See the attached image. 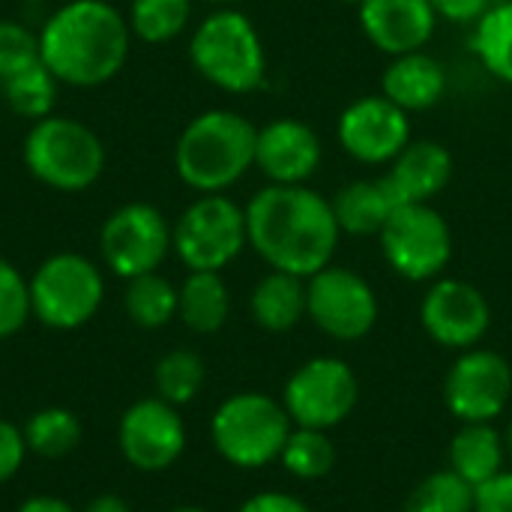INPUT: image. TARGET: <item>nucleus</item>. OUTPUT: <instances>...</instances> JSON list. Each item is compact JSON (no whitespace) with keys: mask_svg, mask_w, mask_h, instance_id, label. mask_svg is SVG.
Returning a JSON list of instances; mask_svg holds the SVG:
<instances>
[{"mask_svg":"<svg viewBox=\"0 0 512 512\" xmlns=\"http://www.w3.org/2000/svg\"><path fill=\"white\" fill-rule=\"evenodd\" d=\"M120 453L123 459L144 471L159 474L168 471L186 450V423L177 411V405L153 396L141 399L126 408L117 429Z\"/></svg>","mask_w":512,"mask_h":512,"instance_id":"obj_15","label":"nucleus"},{"mask_svg":"<svg viewBox=\"0 0 512 512\" xmlns=\"http://www.w3.org/2000/svg\"><path fill=\"white\" fill-rule=\"evenodd\" d=\"M504 438H507V453L512 456V423H510V429H507V435H504Z\"/></svg>","mask_w":512,"mask_h":512,"instance_id":"obj_42","label":"nucleus"},{"mask_svg":"<svg viewBox=\"0 0 512 512\" xmlns=\"http://www.w3.org/2000/svg\"><path fill=\"white\" fill-rule=\"evenodd\" d=\"M291 429L294 423L285 405L255 390L228 396L210 420L216 453L243 471H258L279 462Z\"/></svg>","mask_w":512,"mask_h":512,"instance_id":"obj_5","label":"nucleus"},{"mask_svg":"<svg viewBox=\"0 0 512 512\" xmlns=\"http://www.w3.org/2000/svg\"><path fill=\"white\" fill-rule=\"evenodd\" d=\"M360 399L354 369L339 357H312L291 372L282 390V405L294 426L336 429L345 423Z\"/></svg>","mask_w":512,"mask_h":512,"instance_id":"obj_10","label":"nucleus"},{"mask_svg":"<svg viewBox=\"0 0 512 512\" xmlns=\"http://www.w3.org/2000/svg\"><path fill=\"white\" fill-rule=\"evenodd\" d=\"M384 261L408 282H435L453 258V231L432 204H402L378 234Z\"/></svg>","mask_w":512,"mask_h":512,"instance_id":"obj_9","label":"nucleus"},{"mask_svg":"<svg viewBox=\"0 0 512 512\" xmlns=\"http://www.w3.org/2000/svg\"><path fill=\"white\" fill-rule=\"evenodd\" d=\"M21 156L27 171L57 192H84L105 171V147L99 135L81 120L57 114L30 126Z\"/></svg>","mask_w":512,"mask_h":512,"instance_id":"obj_6","label":"nucleus"},{"mask_svg":"<svg viewBox=\"0 0 512 512\" xmlns=\"http://www.w3.org/2000/svg\"><path fill=\"white\" fill-rule=\"evenodd\" d=\"M474 512H512V471L474 489Z\"/></svg>","mask_w":512,"mask_h":512,"instance_id":"obj_36","label":"nucleus"},{"mask_svg":"<svg viewBox=\"0 0 512 512\" xmlns=\"http://www.w3.org/2000/svg\"><path fill=\"white\" fill-rule=\"evenodd\" d=\"M381 93L402 111H429L447 93V69L426 51H408L387 63Z\"/></svg>","mask_w":512,"mask_h":512,"instance_id":"obj_20","label":"nucleus"},{"mask_svg":"<svg viewBox=\"0 0 512 512\" xmlns=\"http://www.w3.org/2000/svg\"><path fill=\"white\" fill-rule=\"evenodd\" d=\"M426 336L450 351L477 348L492 327V306L486 294L465 279H435L420 303Z\"/></svg>","mask_w":512,"mask_h":512,"instance_id":"obj_14","label":"nucleus"},{"mask_svg":"<svg viewBox=\"0 0 512 512\" xmlns=\"http://www.w3.org/2000/svg\"><path fill=\"white\" fill-rule=\"evenodd\" d=\"M99 249L105 264L123 279L156 273L171 252V225L153 204L132 201L105 219Z\"/></svg>","mask_w":512,"mask_h":512,"instance_id":"obj_12","label":"nucleus"},{"mask_svg":"<svg viewBox=\"0 0 512 512\" xmlns=\"http://www.w3.org/2000/svg\"><path fill=\"white\" fill-rule=\"evenodd\" d=\"M255 138L258 126L243 114L228 108L204 111L186 123L174 144L177 177L201 195L225 192L255 165Z\"/></svg>","mask_w":512,"mask_h":512,"instance_id":"obj_3","label":"nucleus"},{"mask_svg":"<svg viewBox=\"0 0 512 512\" xmlns=\"http://www.w3.org/2000/svg\"><path fill=\"white\" fill-rule=\"evenodd\" d=\"M330 204H333L339 231L351 234V237H369V234L378 237L381 228L387 225V219L393 216V210L402 207L393 186L387 183V177L354 180V183L342 186Z\"/></svg>","mask_w":512,"mask_h":512,"instance_id":"obj_21","label":"nucleus"},{"mask_svg":"<svg viewBox=\"0 0 512 512\" xmlns=\"http://www.w3.org/2000/svg\"><path fill=\"white\" fill-rule=\"evenodd\" d=\"M255 324L267 333H288L306 318V279L282 270H270L249 297Z\"/></svg>","mask_w":512,"mask_h":512,"instance_id":"obj_23","label":"nucleus"},{"mask_svg":"<svg viewBox=\"0 0 512 512\" xmlns=\"http://www.w3.org/2000/svg\"><path fill=\"white\" fill-rule=\"evenodd\" d=\"M450 471L471 489L498 477L507 462V438L492 423H462L450 441Z\"/></svg>","mask_w":512,"mask_h":512,"instance_id":"obj_22","label":"nucleus"},{"mask_svg":"<svg viewBox=\"0 0 512 512\" xmlns=\"http://www.w3.org/2000/svg\"><path fill=\"white\" fill-rule=\"evenodd\" d=\"M189 60L204 81L225 93H252L267 78V51L249 15L222 6L207 15L189 42Z\"/></svg>","mask_w":512,"mask_h":512,"instance_id":"obj_4","label":"nucleus"},{"mask_svg":"<svg viewBox=\"0 0 512 512\" xmlns=\"http://www.w3.org/2000/svg\"><path fill=\"white\" fill-rule=\"evenodd\" d=\"M402 512H474V489L444 468L411 489Z\"/></svg>","mask_w":512,"mask_h":512,"instance_id":"obj_32","label":"nucleus"},{"mask_svg":"<svg viewBox=\"0 0 512 512\" xmlns=\"http://www.w3.org/2000/svg\"><path fill=\"white\" fill-rule=\"evenodd\" d=\"M246 243V210L222 192L195 198L171 228V249L189 273H222L246 249Z\"/></svg>","mask_w":512,"mask_h":512,"instance_id":"obj_8","label":"nucleus"},{"mask_svg":"<svg viewBox=\"0 0 512 512\" xmlns=\"http://www.w3.org/2000/svg\"><path fill=\"white\" fill-rule=\"evenodd\" d=\"M237 512H312V507L288 492H258L246 498Z\"/></svg>","mask_w":512,"mask_h":512,"instance_id":"obj_37","label":"nucleus"},{"mask_svg":"<svg viewBox=\"0 0 512 512\" xmlns=\"http://www.w3.org/2000/svg\"><path fill=\"white\" fill-rule=\"evenodd\" d=\"M231 315V294L222 273L192 270L177 288V318L198 336H213Z\"/></svg>","mask_w":512,"mask_h":512,"instance_id":"obj_24","label":"nucleus"},{"mask_svg":"<svg viewBox=\"0 0 512 512\" xmlns=\"http://www.w3.org/2000/svg\"><path fill=\"white\" fill-rule=\"evenodd\" d=\"M339 3H351V6H360L363 0H339Z\"/></svg>","mask_w":512,"mask_h":512,"instance_id":"obj_44","label":"nucleus"},{"mask_svg":"<svg viewBox=\"0 0 512 512\" xmlns=\"http://www.w3.org/2000/svg\"><path fill=\"white\" fill-rule=\"evenodd\" d=\"M324 159V147L318 132L294 117L270 120L258 129L255 138V168L270 183L279 186H303Z\"/></svg>","mask_w":512,"mask_h":512,"instance_id":"obj_17","label":"nucleus"},{"mask_svg":"<svg viewBox=\"0 0 512 512\" xmlns=\"http://www.w3.org/2000/svg\"><path fill=\"white\" fill-rule=\"evenodd\" d=\"M30 315V279L0 258V339L15 336Z\"/></svg>","mask_w":512,"mask_h":512,"instance_id":"obj_33","label":"nucleus"},{"mask_svg":"<svg viewBox=\"0 0 512 512\" xmlns=\"http://www.w3.org/2000/svg\"><path fill=\"white\" fill-rule=\"evenodd\" d=\"M429 3L438 12V18L453 24H477L492 6L489 0H429Z\"/></svg>","mask_w":512,"mask_h":512,"instance_id":"obj_38","label":"nucleus"},{"mask_svg":"<svg viewBox=\"0 0 512 512\" xmlns=\"http://www.w3.org/2000/svg\"><path fill=\"white\" fill-rule=\"evenodd\" d=\"M192 0H132L129 6V30L150 42H171L189 24Z\"/></svg>","mask_w":512,"mask_h":512,"instance_id":"obj_31","label":"nucleus"},{"mask_svg":"<svg viewBox=\"0 0 512 512\" xmlns=\"http://www.w3.org/2000/svg\"><path fill=\"white\" fill-rule=\"evenodd\" d=\"M204 378H207V369H204V360L189 351V348H177V351H168L159 363H156V372H153V384H156V396L171 402V405H189L201 387H204Z\"/></svg>","mask_w":512,"mask_h":512,"instance_id":"obj_30","label":"nucleus"},{"mask_svg":"<svg viewBox=\"0 0 512 512\" xmlns=\"http://www.w3.org/2000/svg\"><path fill=\"white\" fill-rule=\"evenodd\" d=\"M129 36V21L108 0H69L45 21L39 54L60 84L96 87L123 69Z\"/></svg>","mask_w":512,"mask_h":512,"instance_id":"obj_2","label":"nucleus"},{"mask_svg":"<svg viewBox=\"0 0 512 512\" xmlns=\"http://www.w3.org/2000/svg\"><path fill=\"white\" fill-rule=\"evenodd\" d=\"M84 512H132L129 510V504L123 501V498H117V495H99V498H93Z\"/></svg>","mask_w":512,"mask_h":512,"instance_id":"obj_40","label":"nucleus"},{"mask_svg":"<svg viewBox=\"0 0 512 512\" xmlns=\"http://www.w3.org/2000/svg\"><path fill=\"white\" fill-rule=\"evenodd\" d=\"M357 12L366 39L390 57L423 51L438 27L429 0H363Z\"/></svg>","mask_w":512,"mask_h":512,"instance_id":"obj_18","label":"nucleus"},{"mask_svg":"<svg viewBox=\"0 0 512 512\" xmlns=\"http://www.w3.org/2000/svg\"><path fill=\"white\" fill-rule=\"evenodd\" d=\"M105 300L99 267L78 252L45 258L30 276V309L51 330L84 327Z\"/></svg>","mask_w":512,"mask_h":512,"instance_id":"obj_7","label":"nucleus"},{"mask_svg":"<svg viewBox=\"0 0 512 512\" xmlns=\"http://www.w3.org/2000/svg\"><path fill=\"white\" fill-rule=\"evenodd\" d=\"M210 3H216V6H231V3H237V0H210Z\"/></svg>","mask_w":512,"mask_h":512,"instance_id":"obj_43","label":"nucleus"},{"mask_svg":"<svg viewBox=\"0 0 512 512\" xmlns=\"http://www.w3.org/2000/svg\"><path fill=\"white\" fill-rule=\"evenodd\" d=\"M378 312V294L357 270L327 264L306 279V318L336 342L366 339Z\"/></svg>","mask_w":512,"mask_h":512,"instance_id":"obj_11","label":"nucleus"},{"mask_svg":"<svg viewBox=\"0 0 512 512\" xmlns=\"http://www.w3.org/2000/svg\"><path fill=\"white\" fill-rule=\"evenodd\" d=\"M279 462L285 465V471L303 483H315L324 480L333 468H336V447L330 441V432L324 429H306V426H294Z\"/></svg>","mask_w":512,"mask_h":512,"instance_id":"obj_26","label":"nucleus"},{"mask_svg":"<svg viewBox=\"0 0 512 512\" xmlns=\"http://www.w3.org/2000/svg\"><path fill=\"white\" fill-rule=\"evenodd\" d=\"M3 84V99L12 108V114L24 117V120H42L54 111L57 102V78L51 75V69L45 63H36L6 81Z\"/></svg>","mask_w":512,"mask_h":512,"instance_id":"obj_29","label":"nucleus"},{"mask_svg":"<svg viewBox=\"0 0 512 512\" xmlns=\"http://www.w3.org/2000/svg\"><path fill=\"white\" fill-rule=\"evenodd\" d=\"M384 177L393 186L399 204H432V198H438L453 177V156L432 138H411L405 150L390 162Z\"/></svg>","mask_w":512,"mask_h":512,"instance_id":"obj_19","label":"nucleus"},{"mask_svg":"<svg viewBox=\"0 0 512 512\" xmlns=\"http://www.w3.org/2000/svg\"><path fill=\"white\" fill-rule=\"evenodd\" d=\"M15 512H75L66 501H60V498H51V495H33V498H27L21 507Z\"/></svg>","mask_w":512,"mask_h":512,"instance_id":"obj_39","label":"nucleus"},{"mask_svg":"<svg viewBox=\"0 0 512 512\" xmlns=\"http://www.w3.org/2000/svg\"><path fill=\"white\" fill-rule=\"evenodd\" d=\"M24 456H27V441H24V432L9 423V420H0V486L6 480H12L21 465H24Z\"/></svg>","mask_w":512,"mask_h":512,"instance_id":"obj_35","label":"nucleus"},{"mask_svg":"<svg viewBox=\"0 0 512 512\" xmlns=\"http://www.w3.org/2000/svg\"><path fill=\"white\" fill-rule=\"evenodd\" d=\"M42 63L39 36H33L24 24L0 18V81Z\"/></svg>","mask_w":512,"mask_h":512,"instance_id":"obj_34","label":"nucleus"},{"mask_svg":"<svg viewBox=\"0 0 512 512\" xmlns=\"http://www.w3.org/2000/svg\"><path fill=\"white\" fill-rule=\"evenodd\" d=\"M27 450L42 459H63L81 444V423L66 408H42L24 423Z\"/></svg>","mask_w":512,"mask_h":512,"instance_id":"obj_28","label":"nucleus"},{"mask_svg":"<svg viewBox=\"0 0 512 512\" xmlns=\"http://www.w3.org/2000/svg\"><path fill=\"white\" fill-rule=\"evenodd\" d=\"M168 512H207V510H201V507H174V510H168Z\"/></svg>","mask_w":512,"mask_h":512,"instance_id":"obj_41","label":"nucleus"},{"mask_svg":"<svg viewBox=\"0 0 512 512\" xmlns=\"http://www.w3.org/2000/svg\"><path fill=\"white\" fill-rule=\"evenodd\" d=\"M30 3H42V0H30Z\"/></svg>","mask_w":512,"mask_h":512,"instance_id":"obj_45","label":"nucleus"},{"mask_svg":"<svg viewBox=\"0 0 512 512\" xmlns=\"http://www.w3.org/2000/svg\"><path fill=\"white\" fill-rule=\"evenodd\" d=\"M474 51L498 81L512 84V0L489 6L477 21Z\"/></svg>","mask_w":512,"mask_h":512,"instance_id":"obj_27","label":"nucleus"},{"mask_svg":"<svg viewBox=\"0 0 512 512\" xmlns=\"http://www.w3.org/2000/svg\"><path fill=\"white\" fill-rule=\"evenodd\" d=\"M126 315L141 330H159L171 318H177V288L156 273H144L135 279H126L123 294Z\"/></svg>","mask_w":512,"mask_h":512,"instance_id":"obj_25","label":"nucleus"},{"mask_svg":"<svg viewBox=\"0 0 512 512\" xmlns=\"http://www.w3.org/2000/svg\"><path fill=\"white\" fill-rule=\"evenodd\" d=\"M243 210L249 246L270 264V270L309 279L333 264L342 231L333 204L306 183H270L255 192Z\"/></svg>","mask_w":512,"mask_h":512,"instance_id":"obj_1","label":"nucleus"},{"mask_svg":"<svg viewBox=\"0 0 512 512\" xmlns=\"http://www.w3.org/2000/svg\"><path fill=\"white\" fill-rule=\"evenodd\" d=\"M512 399V366L489 348H468L444 378V405L459 423H495Z\"/></svg>","mask_w":512,"mask_h":512,"instance_id":"obj_13","label":"nucleus"},{"mask_svg":"<svg viewBox=\"0 0 512 512\" xmlns=\"http://www.w3.org/2000/svg\"><path fill=\"white\" fill-rule=\"evenodd\" d=\"M342 150L363 165H390L411 141L408 111L393 105L384 93L354 99L336 123Z\"/></svg>","mask_w":512,"mask_h":512,"instance_id":"obj_16","label":"nucleus"}]
</instances>
